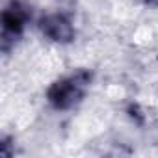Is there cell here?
<instances>
[{
  "label": "cell",
  "instance_id": "obj_1",
  "mask_svg": "<svg viewBox=\"0 0 158 158\" xmlns=\"http://www.w3.org/2000/svg\"><path fill=\"white\" fill-rule=\"evenodd\" d=\"M43 28H45V32H47L50 37L58 39V41H60V39H67V37L71 35V26H69L61 17H52V19H48Z\"/></svg>",
  "mask_w": 158,
  "mask_h": 158
}]
</instances>
